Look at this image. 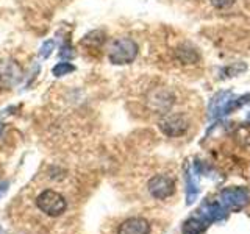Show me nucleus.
<instances>
[{
	"instance_id": "nucleus-12",
	"label": "nucleus",
	"mask_w": 250,
	"mask_h": 234,
	"mask_svg": "<svg viewBox=\"0 0 250 234\" xmlns=\"http://www.w3.org/2000/svg\"><path fill=\"white\" fill-rule=\"evenodd\" d=\"M55 47H57V42L53 41V39H50V41H45L42 45H41V50H39V57L41 58H49L52 52L55 50Z\"/></svg>"
},
{
	"instance_id": "nucleus-2",
	"label": "nucleus",
	"mask_w": 250,
	"mask_h": 234,
	"mask_svg": "<svg viewBox=\"0 0 250 234\" xmlns=\"http://www.w3.org/2000/svg\"><path fill=\"white\" fill-rule=\"evenodd\" d=\"M136 57H138V44L130 38L116 39L108 52L109 61L117 66L130 64V62L136 59Z\"/></svg>"
},
{
	"instance_id": "nucleus-14",
	"label": "nucleus",
	"mask_w": 250,
	"mask_h": 234,
	"mask_svg": "<svg viewBox=\"0 0 250 234\" xmlns=\"http://www.w3.org/2000/svg\"><path fill=\"white\" fill-rule=\"evenodd\" d=\"M74 55H75V53L72 52V45H70L69 42L61 47V52H60V57H61V58H66V61H67V59L72 58Z\"/></svg>"
},
{
	"instance_id": "nucleus-5",
	"label": "nucleus",
	"mask_w": 250,
	"mask_h": 234,
	"mask_svg": "<svg viewBox=\"0 0 250 234\" xmlns=\"http://www.w3.org/2000/svg\"><path fill=\"white\" fill-rule=\"evenodd\" d=\"M174 191H175L174 179L166 175H156L148 181V192L158 200H164L170 197V195L174 194Z\"/></svg>"
},
{
	"instance_id": "nucleus-15",
	"label": "nucleus",
	"mask_w": 250,
	"mask_h": 234,
	"mask_svg": "<svg viewBox=\"0 0 250 234\" xmlns=\"http://www.w3.org/2000/svg\"><path fill=\"white\" fill-rule=\"evenodd\" d=\"M6 187H8V183H3V184H0V195H2L5 191H6Z\"/></svg>"
},
{
	"instance_id": "nucleus-4",
	"label": "nucleus",
	"mask_w": 250,
	"mask_h": 234,
	"mask_svg": "<svg viewBox=\"0 0 250 234\" xmlns=\"http://www.w3.org/2000/svg\"><path fill=\"white\" fill-rule=\"evenodd\" d=\"M160 130L169 137H178L183 136L189 128L186 117L182 114H166L158 123Z\"/></svg>"
},
{
	"instance_id": "nucleus-6",
	"label": "nucleus",
	"mask_w": 250,
	"mask_h": 234,
	"mask_svg": "<svg viewBox=\"0 0 250 234\" xmlns=\"http://www.w3.org/2000/svg\"><path fill=\"white\" fill-rule=\"evenodd\" d=\"M221 198L224 206L239 209L249 201V191L244 187H227L221 192Z\"/></svg>"
},
{
	"instance_id": "nucleus-11",
	"label": "nucleus",
	"mask_w": 250,
	"mask_h": 234,
	"mask_svg": "<svg viewBox=\"0 0 250 234\" xmlns=\"http://www.w3.org/2000/svg\"><path fill=\"white\" fill-rule=\"evenodd\" d=\"M104 41H105V35L102 33V31L96 30V31H91L89 35H86V36H84V39H83V41H82V44L88 45L89 49H91V47L100 45V44L104 42Z\"/></svg>"
},
{
	"instance_id": "nucleus-8",
	"label": "nucleus",
	"mask_w": 250,
	"mask_h": 234,
	"mask_svg": "<svg viewBox=\"0 0 250 234\" xmlns=\"http://www.w3.org/2000/svg\"><path fill=\"white\" fill-rule=\"evenodd\" d=\"M22 77L21 67L14 62H5L0 70V86H13L14 83H19Z\"/></svg>"
},
{
	"instance_id": "nucleus-17",
	"label": "nucleus",
	"mask_w": 250,
	"mask_h": 234,
	"mask_svg": "<svg viewBox=\"0 0 250 234\" xmlns=\"http://www.w3.org/2000/svg\"><path fill=\"white\" fill-rule=\"evenodd\" d=\"M247 122H249V123H250V113H249V114H247Z\"/></svg>"
},
{
	"instance_id": "nucleus-3",
	"label": "nucleus",
	"mask_w": 250,
	"mask_h": 234,
	"mask_svg": "<svg viewBox=\"0 0 250 234\" xmlns=\"http://www.w3.org/2000/svg\"><path fill=\"white\" fill-rule=\"evenodd\" d=\"M36 205L44 214L50 215V217H58L66 211L64 197L55 191H44L36 198Z\"/></svg>"
},
{
	"instance_id": "nucleus-7",
	"label": "nucleus",
	"mask_w": 250,
	"mask_h": 234,
	"mask_svg": "<svg viewBox=\"0 0 250 234\" xmlns=\"http://www.w3.org/2000/svg\"><path fill=\"white\" fill-rule=\"evenodd\" d=\"M117 234H150V225H148L146 218L133 217L125 220L119 226Z\"/></svg>"
},
{
	"instance_id": "nucleus-13",
	"label": "nucleus",
	"mask_w": 250,
	"mask_h": 234,
	"mask_svg": "<svg viewBox=\"0 0 250 234\" xmlns=\"http://www.w3.org/2000/svg\"><path fill=\"white\" fill-rule=\"evenodd\" d=\"M209 2L217 10H225V8H230L236 0H209Z\"/></svg>"
},
{
	"instance_id": "nucleus-1",
	"label": "nucleus",
	"mask_w": 250,
	"mask_h": 234,
	"mask_svg": "<svg viewBox=\"0 0 250 234\" xmlns=\"http://www.w3.org/2000/svg\"><path fill=\"white\" fill-rule=\"evenodd\" d=\"M247 103H250V94L236 96V94H233L231 91H219L217 94H214L213 98L209 100L208 116L211 119H217V117L234 113L236 109L242 108Z\"/></svg>"
},
{
	"instance_id": "nucleus-9",
	"label": "nucleus",
	"mask_w": 250,
	"mask_h": 234,
	"mask_svg": "<svg viewBox=\"0 0 250 234\" xmlns=\"http://www.w3.org/2000/svg\"><path fill=\"white\" fill-rule=\"evenodd\" d=\"M207 225H208V222L203 217H200V215L191 217L183 223L182 231H183V234H202L203 231H205Z\"/></svg>"
},
{
	"instance_id": "nucleus-10",
	"label": "nucleus",
	"mask_w": 250,
	"mask_h": 234,
	"mask_svg": "<svg viewBox=\"0 0 250 234\" xmlns=\"http://www.w3.org/2000/svg\"><path fill=\"white\" fill-rule=\"evenodd\" d=\"M75 70V66L74 64H70L69 61H62V62H58V64H55L53 69H52V75L53 77H64V75H69V74H72Z\"/></svg>"
},
{
	"instance_id": "nucleus-16",
	"label": "nucleus",
	"mask_w": 250,
	"mask_h": 234,
	"mask_svg": "<svg viewBox=\"0 0 250 234\" xmlns=\"http://www.w3.org/2000/svg\"><path fill=\"white\" fill-rule=\"evenodd\" d=\"M2 130H3V123L0 122V133H2Z\"/></svg>"
}]
</instances>
